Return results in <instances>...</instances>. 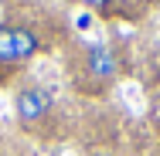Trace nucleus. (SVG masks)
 Masks as SVG:
<instances>
[{
	"label": "nucleus",
	"mask_w": 160,
	"mask_h": 156,
	"mask_svg": "<svg viewBox=\"0 0 160 156\" xmlns=\"http://www.w3.org/2000/svg\"><path fill=\"white\" fill-rule=\"evenodd\" d=\"M82 68H85V75H89L92 82L109 85V82H116V75H119V58H116L112 48L96 44V48H85V51H82Z\"/></svg>",
	"instance_id": "f257e3e1"
},
{
	"label": "nucleus",
	"mask_w": 160,
	"mask_h": 156,
	"mask_svg": "<svg viewBox=\"0 0 160 156\" xmlns=\"http://www.w3.org/2000/svg\"><path fill=\"white\" fill-rule=\"evenodd\" d=\"M14 109H17L21 125H38L48 112H51V95L44 92V88H38V85H28V88H21V92H17Z\"/></svg>",
	"instance_id": "f03ea898"
},
{
	"label": "nucleus",
	"mask_w": 160,
	"mask_h": 156,
	"mask_svg": "<svg viewBox=\"0 0 160 156\" xmlns=\"http://www.w3.org/2000/svg\"><path fill=\"white\" fill-rule=\"evenodd\" d=\"M14 44H17V61L34 58V54H38V48H41V41H38L34 27H14Z\"/></svg>",
	"instance_id": "7ed1b4c3"
},
{
	"label": "nucleus",
	"mask_w": 160,
	"mask_h": 156,
	"mask_svg": "<svg viewBox=\"0 0 160 156\" xmlns=\"http://www.w3.org/2000/svg\"><path fill=\"white\" fill-rule=\"evenodd\" d=\"M0 64H21L17 44H14V27H7V24H0Z\"/></svg>",
	"instance_id": "20e7f679"
},
{
	"label": "nucleus",
	"mask_w": 160,
	"mask_h": 156,
	"mask_svg": "<svg viewBox=\"0 0 160 156\" xmlns=\"http://www.w3.org/2000/svg\"><path fill=\"white\" fill-rule=\"evenodd\" d=\"M82 7H92V10H106V7H112V0H78Z\"/></svg>",
	"instance_id": "39448f33"
},
{
	"label": "nucleus",
	"mask_w": 160,
	"mask_h": 156,
	"mask_svg": "<svg viewBox=\"0 0 160 156\" xmlns=\"http://www.w3.org/2000/svg\"><path fill=\"white\" fill-rule=\"evenodd\" d=\"M147 3H153V0H147Z\"/></svg>",
	"instance_id": "423d86ee"
},
{
	"label": "nucleus",
	"mask_w": 160,
	"mask_h": 156,
	"mask_svg": "<svg viewBox=\"0 0 160 156\" xmlns=\"http://www.w3.org/2000/svg\"><path fill=\"white\" fill-rule=\"evenodd\" d=\"M0 156H3V153H0Z\"/></svg>",
	"instance_id": "0eeeda50"
}]
</instances>
